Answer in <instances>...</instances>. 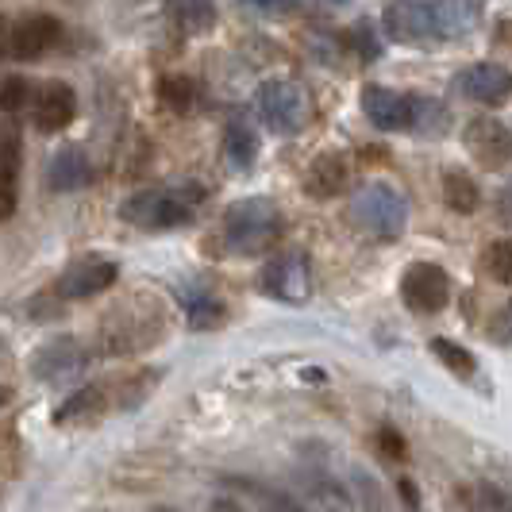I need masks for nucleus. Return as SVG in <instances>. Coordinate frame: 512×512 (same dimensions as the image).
<instances>
[{
  "instance_id": "f257e3e1",
  "label": "nucleus",
  "mask_w": 512,
  "mask_h": 512,
  "mask_svg": "<svg viewBox=\"0 0 512 512\" xmlns=\"http://www.w3.org/2000/svg\"><path fill=\"white\" fill-rule=\"evenodd\" d=\"M482 20L478 0H393L385 8V31L405 47H451Z\"/></svg>"
},
{
  "instance_id": "f03ea898",
  "label": "nucleus",
  "mask_w": 512,
  "mask_h": 512,
  "mask_svg": "<svg viewBox=\"0 0 512 512\" xmlns=\"http://www.w3.org/2000/svg\"><path fill=\"white\" fill-rule=\"evenodd\" d=\"M205 201L201 185H181V189H143L120 205V216L143 231H170L193 220L197 205Z\"/></svg>"
},
{
  "instance_id": "7ed1b4c3",
  "label": "nucleus",
  "mask_w": 512,
  "mask_h": 512,
  "mask_svg": "<svg viewBox=\"0 0 512 512\" xmlns=\"http://www.w3.org/2000/svg\"><path fill=\"white\" fill-rule=\"evenodd\" d=\"M282 235V212L270 197H247L224 212V243L235 255H266Z\"/></svg>"
},
{
  "instance_id": "20e7f679",
  "label": "nucleus",
  "mask_w": 512,
  "mask_h": 512,
  "mask_svg": "<svg viewBox=\"0 0 512 512\" xmlns=\"http://www.w3.org/2000/svg\"><path fill=\"white\" fill-rule=\"evenodd\" d=\"M351 220L370 231L374 239H397L409 220V205L393 185L370 181L351 197Z\"/></svg>"
},
{
  "instance_id": "39448f33",
  "label": "nucleus",
  "mask_w": 512,
  "mask_h": 512,
  "mask_svg": "<svg viewBox=\"0 0 512 512\" xmlns=\"http://www.w3.org/2000/svg\"><path fill=\"white\" fill-rule=\"evenodd\" d=\"M258 116L266 120V128L278 135H297L308 120V97L297 81H266L258 89Z\"/></svg>"
},
{
  "instance_id": "423d86ee",
  "label": "nucleus",
  "mask_w": 512,
  "mask_h": 512,
  "mask_svg": "<svg viewBox=\"0 0 512 512\" xmlns=\"http://www.w3.org/2000/svg\"><path fill=\"white\" fill-rule=\"evenodd\" d=\"M401 301H405V308L420 312V316L443 312L447 301H451V274L436 262H412L409 270L401 274Z\"/></svg>"
},
{
  "instance_id": "0eeeda50",
  "label": "nucleus",
  "mask_w": 512,
  "mask_h": 512,
  "mask_svg": "<svg viewBox=\"0 0 512 512\" xmlns=\"http://www.w3.org/2000/svg\"><path fill=\"white\" fill-rule=\"evenodd\" d=\"M308 289H312V278H308V258L301 251L274 255L262 266V293L266 297L285 301V305H301V301H308Z\"/></svg>"
},
{
  "instance_id": "6e6552de",
  "label": "nucleus",
  "mask_w": 512,
  "mask_h": 512,
  "mask_svg": "<svg viewBox=\"0 0 512 512\" xmlns=\"http://www.w3.org/2000/svg\"><path fill=\"white\" fill-rule=\"evenodd\" d=\"M455 93H462L474 104H486V108H501L512 97V74L497 62H478V66H466L462 74H455Z\"/></svg>"
},
{
  "instance_id": "1a4fd4ad",
  "label": "nucleus",
  "mask_w": 512,
  "mask_h": 512,
  "mask_svg": "<svg viewBox=\"0 0 512 512\" xmlns=\"http://www.w3.org/2000/svg\"><path fill=\"white\" fill-rule=\"evenodd\" d=\"M462 143L466 151L474 154V162L482 170H505L512 162V131L501 120H474L462 131Z\"/></svg>"
},
{
  "instance_id": "9d476101",
  "label": "nucleus",
  "mask_w": 512,
  "mask_h": 512,
  "mask_svg": "<svg viewBox=\"0 0 512 512\" xmlns=\"http://www.w3.org/2000/svg\"><path fill=\"white\" fill-rule=\"evenodd\" d=\"M362 112L374 128L382 131H412V112H416V97L385 89V85H366L362 89Z\"/></svg>"
},
{
  "instance_id": "9b49d317",
  "label": "nucleus",
  "mask_w": 512,
  "mask_h": 512,
  "mask_svg": "<svg viewBox=\"0 0 512 512\" xmlns=\"http://www.w3.org/2000/svg\"><path fill=\"white\" fill-rule=\"evenodd\" d=\"M347 185H351V162H347V154L339 151L312 158V166L305 170V193L312 201H332Z\"/></svg>"
},
{
  "instance_id": "f8f14e48",
  "label": "nucleus",
  "mask_w": 512,
  "mask_h": 512,
  "mask_svg": "<svg viewBox=\"0 0 512 512\" xmlns=\"http://www.w3.org/2000/svg\"><path fill=\"white\" fill-rule=\"evenodd\" d=\"M62 39V24L54 16H27L8 31V47L20 62H31L39 54H47Z\"/></svg>"
},
{
  "instance_id": "ddd939ff",
  "label": "nucleus",
  "mask_w": 512,
  "mask_h": 512,
  "mask_svg": "<svg viewBox=\"0 0 512 512\" xmlns=\"http://www.w3.org/2000/svg\"><path fill=\"white\" fill-rule=\"evenodd\" d=\"M116 262H104V258H89V262H77L70 266L62 278H58V297L66 301H81V297H93V293H104L108 285L116 282Z\"/></svg>"
},
{
  "instance_id": "4468645a",
  "label": "nucleus",
  "mask_w": 512,
  "mask_h": 512,
  "mask_svg": "<svg viewBox=\"0 0 512 512\" xmlns=\"http://www.w3.org/2000/svg\"><path fill=\"white\" fill-rule=\"evenodd\" d=\"M85 370V351L77 339H54L47 347H39V355L31 359V374L43 382H62Z\"/></svg>"
},
{
  "instance_id": "2eb2a0df",
  "label": "nucleus",
  "mask_w": 512,
  "mask_h": 512,
  "mask_svg": "<svg viewBox=\"0 0 512 512\" xmlns=\"http://www.w3.org/2000/svg\"><path fill=\"white\" fill-rule=\"evenodd\" d=\"M77 116V93L66 81H47L35 97V124L39 131H62L70 128Z\"/></svg>"
},
{
  "instance_id": "dca6fc26",
  "label": "nucleus",
  "mask_w": 512,
  "mask_h": 512,
  "mask_svg": "<svg viewBox=\"0 0 512 512\" xmlns=\"http://www.w3.org/2000/svg\"><path fill=\"white\" fill-rule=\"evenodd\" d=\"M93 178V166H89V158L81 147H62V151H54L51 166H47V185H51L54 193H77V189H85Z\"/></svg>"
},
{
  "instance_id": "f3484780",
  "label": "nucleus",
  "mask_w": 512,
  "mask_h": 512,
  "mask_svg": "<svg viewBox=\"0 0 512 512\" xmlns=\"http://www.w3.org/2000/svg\"><path fill=\"white\" fill-rule=\"evenodd\" d=\"M170 16L189 35H208L216 27V4L212 0H166Z\"/></svg>"
},
{
  "instance_id": "a211bd4d",
  "label": "nucleus",
  "mask_w": 512,
  "mask_h": 512,
  "mask_svg": "<svg viewBox=\"0 0 512 512\" xmlns=\"http://www.w3.org/2000/svg\"><path fill=\"white\" fill-rule=\"evenodd\" d=\"M308 493L320 505V512H355V497L347 493V486L335 482L332 474H324V470L308 474Z\"/></svg>"
},
{
  "instance_id": "6ab92c4d",
  "label": "nucleus",
  "mask_w": 512,
  "mask_h": 512,
  "mask_svg": "<svg viewBox=\"0 0 512 512\" xmlns=\"http://www.w3.org/2000/svg\"><path fill=\"white\" fill-rule=\"evenodd\" d=\"M439 189H443L447 208H455V212H462V216L482 205V193H478V185H474V178H470L466 170H443Z\"/></svg>"
},
{
  "instance_id": "aec40b11",
  "label": "nucleus",
  "mask_w": 512,
  "mask_h": 512,
  "mask_svg": "<svg viewBox=\"0 0 512 512\" xmlns=\"http://www.w3.org/2000/svg\"><path fill=\"white\" fill-rule=\"evenodd\" d=\"M181 301H185L189 328L208 332V328H220V324H224V305H220L212 293H205V289H185V293H181Z\"/></svg>"
},
{
  "instance_id": "412c9836",
  "label": "nucleus",
  "mask_w": 512,
  "mask_h": 512,
  "mask_svg": "<svg viewBox=\"0 0 512 512\" xmlns=\"http://www.w3.org/2000/svg\"><path fill=\"white\" fill-rule=\"evenodd\" d=\"M224 486L247 493V497L255 501V509H262V512H308L305 505H297L293 497H285V493H278V489H270V486H258V482H247V478H224Z\"/></svg>"
},
{
  "instance_id": "4be33fe9",
  "label": "nucleus",
  "mask_w": 512,
  "mask_h": 512,
  "mask_svg": "<svg viewBox=\"0 0 512 512\" xmlns=\"http://www.w3.org/2000/svg\"><path fill=\"white\" fill-rule=\"evenodd\" d=\"M224 154H228V162L235 170H251L258 154V135L243 120H231L228 135H224Z\"/></svg>"
},
{
  "instance_id": "5701e85b",
  "label": "nucleus",
  "mask_w": 512,
  "mask_h": 512,
  "mask_svg": "<svg viewBox=\"0 0 512 512\" xmlns=\"http://www.w3.org/2000/svg\"><path fill=\"white\" fill-rule=\"evenodd\" d=\"M432 355H436L459 382H474V378H478V359H474L462 343H455V339H432Z\"/></svg>"
},
{
  "instance_id": "b1692460",
  "label": "nucleus",
  "mask_w": 512,
  "mask_h": 512,
  "mask_svg": "<svg viewBox=\"0 0 512 512\" xmlns=\"http://www.w3.org/2000/svg\"><path fill=\"white\" fill-rule=\"evenodd\" d=\"M158 101L166 104L170 112H181V116H185V112L197 104V85L181 74H166L158 81Z\"/></svg>"
},
{
  "instance_id": "393cba45",
  "label": "nucleus",
  "mask_w": 512,
  "mask_h": 512,
  "mask_svg": "<svg viewBox=\"0 0 512 512\" xmlns=\"http://www.w3.org/2000/svg\"><path fill=\"white\" fill-rule=\"evenodd\" d=\"M104 405V393L97 385H85V389H77L70 401H62L58 412H54V424H74L81 416H89V412H101Z\"/></svg>"
},
{
  "instance_id": "a878e982",
  "label": "nucleus",
  "mask_w": 512,
  "mask_h": 512,
  "mask_svg": "<svg viewBox=\"0 0 512 512\" xmlns=\"http://www.w3.org/2000/svg\"><path fill=\"white\" fill-rule=\"evenodd\" d=\"M486 274L493 278L497 285H512V235H501V239H493L486 247Z\"/></svg>"
},
{
  "instance_id": "bb28decb",
  "label": "nucleus",
  "mask_w": 512,
  "mask_h": 512,
  "mask_svg": "<svg viewBox=\"0 0 512 512\" xmlns=\"http://www.w3.org/2000/svg\"><path fill=\"white\" fill-rule=\"evenodd\" d=\"M27 101H31V85H27L20 74H12L4 85H0V112H8V116H12V112H20Z\"/></svg>"
},
{
  "instance_id": "cd10ccee",
  "label": "nucleus",
  "mask_w": 512,
  "mask_h": 512,
  "mask_svg": "<svg viewBox=\"0 0 512 512\" xmlns=\"http://www.w3.org/2000/svg\"><path fill=\"white\" fill-rule=\"evenodd\" d=\"M16 201H20V170L0 166V220L16 216Z\"/></svg>"
},
{
  "instance_id": "c85d7f7f",
  "label": "nucleus",
  "mask_w": 512,
  "mask_h": 512,
  "mask_svg": "<svg viewBox=\"0 0 512 512\" xmlns=\"http://www.w3.org/2000/svg\"><path fill=\"white\" fill-rule=\"evenodd\" d=\"M478 512H512V497L493 482H478Z\"/></svg>"
},
{
  "instance_id": "c756f323",
  "label": "nucleus",
  "mask_w": 512,
  "mask_h": 512,
  "mask_svg": "<svg viewBox=\"0 0 512 512\" xmlns=\"http://www.w3.org/2000/svg\"><path fill=\"white\" fill-rule=\"evenodd\" d=\"M378 451H385L389 459H405V439L397 436L393 428H382L378 432Z\"/></svg>"
},
{
  "instance_id": "7c9ffc66",
  "label": "nucleus",
  "mask_w": 512,
  "mask_h": 512,
  "mask_svg": "<svg viewBox=\"0 0 512 512\" xmlns=\"http://www.w3.org/2000/svg\"><path fill=\"white\" fill-rule=\"evenodd\" d=\"M251 8L270 12V16H285V12H297V0H251Z\"/></svg>"
},
{
  "instance_id": "2f4dec72",
  "label": "nucleus",
  "mask_w": 512,
  "mask_h": 512,
  "mask_svg": "<svg viewBox=\"0 0 512 512\" xmlns=\"http://www.w3.org/2000/svg\"><path fill=\"white\" fill-rule=\"evenodd\" d=\"M493 339H501L505 347H512V301L505 305V312L497 316V328H493Z\"/></svg>"
},
{
  "instance_id": "473e14b6",
  "label": "nucleus",
  "mask_w": 512,
  "mask_h": 512,
  "mask_svg": "<svg viewBox=\"0 0 512 512\" xmlns=\"http://www.w3.org/2000/svg\"><path fill=\"white\" fill-rule=\"evenodd\" d=\"M397 489H401V501H405V509H420V489L412 486V478H401V482H397Z\"/></svg>"
},
{
  "instance_id": "72a5a7b5",
  "label": "nucleus",
  "mask_w": 512,
  "mask_h": 512,
  "mask_svg": "<svg viewBox=\"0 0 512 512\" xmlns=\"http://www.w3.org/2000/svg\"><path fill=\"white\" fill-rule=\"evenodd\" d=\"M501 220H512V185L501 193Z\"/></svg>"
},
{
  "instance_id": "f704fd0d",
  "label": "nucleus",
  "mask_w": 512,
  "mask_h": 512,
  "mask_svg": "<svg viewBox=\"0 0 512 512\" xmlns=\"http://www.w3.org/2000/svg\"><path fill=\"white\" fill-rule=\"evenodd\" d=\"M8 397H12V389H4V385H0V409L8 405Z\"/></svg>"
},
{
  "instance_id": "c9c22d12",
  "label": "nucleus",
  "mask_w": 512,
  "mask_h": 512,
  "mask_svg": "<svg viewBox=\"0 0 512 512\" xmlns=\"http://www.w3.org/2000/svg\"><path fill=\"white\" fill-rule=\"evenodd\" d=\"M4 39H8V27H4V20H0V54H4Z\"/></svg>"
},
{
  "instance_id": "e433bc0d",
  "label": "nucleus",
  "mask_w": 512,
  "mask_h": 512,
  "mask_svg": "<svg viewBox=\"0 0 512 512\" xmlns=\"http://www.w3.org/2000/svg\"><path fill=\"white\" fill-rule=\"evenodd\" d=\"M154 512H181V509H170V505H166V509H154Z\"/></svg>"
},
{
  "instance_id": "4c0bfd02",
  "label": "nucleus",
  "mask_w": 512,
  "mask_h": 512,
  "mask_svg": "<svg viewBox=\"0 0 512 512\" xmlns=\"http://www.w3.org/2000/svg\"><path fill=\"white\" fill-rule=\"evenodd\" d=\"M328 4H347V0H328Z\"/></svg>"
}]
</instances>
